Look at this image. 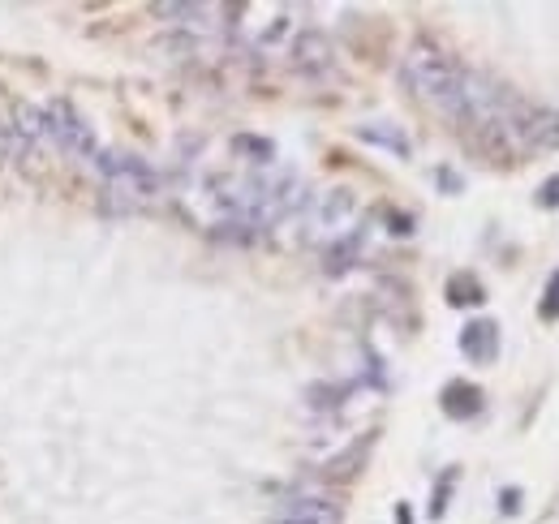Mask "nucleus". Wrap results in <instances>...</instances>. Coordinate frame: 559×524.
<instances>
[{"label":"nucleus","instance_id":"nucleus-7","mask_svg":"<svg viewBox=\"0 0 559 524\" xmlns=\"http://www.w3.org/2000/svg\"><path fill=\"white\" fill-rule=\"evenodd\" d=\"M284 520H301V524H340L344 512L336 499H327V494H297V499L284 503Z\"/></svg>","mask_w":559,"mask_h":524},{"label":"nucleus","instance_id":"nucleus-9","mask_svg":"<svg viewBox=\"0 0 559 524\" xmlns=\"http://www.w3.org/2000/svg\"><path fill=\"white\" fill-rule=\"evenodd\" d=\"M443 413L452 421H469L482 413V391L473 383H448L443 387Z\"/></svg>","mask_w":559,"mask_h":524},{"label":"nucleus","instance_id":"nucleus-13","mask_svg":"<svg viewBox=\"0 0 559 524\" xmlns=\"http://www.w3.org/2000/svg\"><path fill=\"white\" fill-rule=\"evenodd\" d=\"M448 293H452V305H478L482 301V284L473 280V275H456Z\"/></svg>","mask_w":559,"mask_h":524},{"label":"nucleus","instance_id":"nucleus-19","mask_svg":"<svg viewBox=\"0 0 559 524\" xmlns=\"http://www.w3.org/2000/svg\"><path fill=\"white\" fill-rule=\"evenodd\" d=\"M499 512H504V516L521 512V490H504V494H499Z\"/></svg>","mask_w":559,"mask_h":524},{"label":"nucleus","instance_id":"nucleus-10","mask_svg":"<svg viewBox=\"0 0 559 524\" xmlns=\"http://www.w3.org/2000/svg\"><path fill=\"white\" fill-rule=\"evenodd\" d=\"M357 138L362 142H375V147H387L392 155H400V159H409V151H413V142L400 134L396 125H387V121H370V125H357Z\"/></svg>","mask_w":559,"mask_h":524},{"label":"nucleus","instance_id":"nucleus-8","mask_svg":"<svg viewBox=\"0 0 559 524\" xmlns=\"http://www.w3.org/2000/svg\"><path fill=\"white\" fill-rule=\"evenodd\" d=\"M461 353L469 361H478V366H491V361L499 357V323H491V318H478V323H469L461 331Z\"/></svg>","mask_w":559,"mask_h":524},{"label":"nucleus","instance_id":"nucleus-11","mask_svg":"<svg viewBox=\"0 0 559 524\" xmlns=\"http://www.w3.org/2000/svg\"><path fill=\"white\" fill-rule=\"evenodd\" d=\"M357 245H362V232H349L344 241H336L332 250H327V275H344L353 267V258H357Z\"/></svg>","mask_w":559,"mask_h":524},{"label":"nucleus","instance_id":"nucleus-3","mask_svg":"<svg viewBox=\"0 0 559 524\" xmlns=\"http://www.w3.org/2000/svg\"><path fill=\"white\" fill-rule=\"evenodd\" d=\"M43 138L56 142L65 155H78V159H95L99 155L91 125H86L82 116L74 112V104H65V99H52V104L43 108Z\"/></svg>","mask_w":559,"mask_h":524},{"label":"nucleus","instance_id":"nucleus-5","mask_svg":"<svg viewBox=\"0 0 559 524\" xmlns=\"http://www.w3.org/2000/svg\"><path fill=\"white\" fill-rule=\"evenodd\" d=\"M353 215H357V194L349 185H332L323 194H314L310 202V232L314 237H340Z\"/></svg>","mask_w":559,"mask_h":524},{"label":"nucleus","instance_id":"nucleus-2","mask_svg":"<svg viewBox=\"0 0 559 524\" xmlns=\"http://www.w3.org/2000/svg\"><path fill=\"white\" fill-rule=\"evenodd\" d=\"M95 168H99V181H104L108 207L121 211V215L142 211L155 198V189H160V177L151 172L147 159H138L129 151H99Z\"/></svg>","mask_w":559,"mask_h":524},{"label":"nucleus","instance_id":"nucleus-6","mask_svg":"<svg viewBox=\"0 0 559 524\" xmlns=\"http://www.w3.org/2000/svg\"><path fill=\"white\" fill-rule=\"evenodd\" d=\"M289 56H293V69H297V74L323 78L327 69L336 65V43L327 39L323 31H314V26H310V31H301V35L293 39V52H289Z\"/></svg>","mask_w":559,"mask_h":524},{"label":"nucleus","instance_id":"nucleus-4","mask_svg":"<svg viewBox=\"0 0 559 524\" xmlns=\"http://www.w3.org/2000/svg\"><path fill=\"white\" fill-rule=\"evenodd\" d=\"M512 142L521 151H559V112L542 104L516 99L512 112Z\"/></svg>","mask_w":559,"mask_h":524},{"label":"nucleus","instance_id":"nucleus-1","mask_svg":"<svg viewBox=\"0 0 559 524\" xmlns=\"http://www.w3.org/2000/svg\"><path fill=\"white\" fill-rule=\"evenodd\" d=\"M400 82H405L418 99H426V104H435L439 112L452 116L456 104H461L465 65H456L439 43L418 39V43H409L405 61H400Z\"/></svg>","mask_w":559,"mask_h":524},{"label":"nucleus","instance_id":"nucleus-20","mask_svg":"<svg viewBox=\"0 0 559 524\" xmlns=\"http://www.w3.org/2000/svg\"><path fill=\"white\" fill-rule=\"evenodd\" d=\"M396 524H413V512H409V503H396Z\"/></svg>","mask_w":559,"mask_h":524},{"label":"nucleus","instance_id":"nucleus-18","mask_svg":"<svg viewBox=\"0 0 559 524\" xmlns=\"http://www.w3.org/2000/svg\"><path fill=\"white\" fill-rule=\"evenodd\" d=\"M538 207H547V211L559 207V177H547V181H542V189H538Z\"/></svg>","mask_w":559,"mask_h":524},{"label":"nucleus","instance_id":"nucleus-16","mask_svg":"<svg viewBox=\"0 0 559 524\" xmlns=\"http://www.w3.org/2000/svg\"><path fill=\"white\" fill-rule=\"evenodd\" d=\"M456 477H461V473H456V469H448V473H443V482L435 486V503H430V516H443V512H448V499H452V486H456Z\"/></svg>","mask_w":559,"mask_h":524},{"label":"nucleus","instance_id":"nucleus-21","mask_svg":"<svg viewBox=\"0 0 559 524\" xmlns=\"http://www.w3.org/2000/svg\"><path fill=\"white\" fill-rule=\"evenodd\" d=\"M271 524H301V520H284V516H276V520H271Z\"/></svg>","mask_w":559,"mask_h":524},{"label":"nucleus","instance_id":"nucleus-17","mask_svg":"<svg viewBox=\"0 0 559 524\" xmlns=\"http://www.w3.org/2000/svg\"><path fill=\"white\" fill-rule=\"evenodd\" d=\"M542 318H559V271L547 280V297H542Z\"/></svg>","mask_w":559,"mask_h":524},{"label":"nucleus","instance_id":"nucleus-14","mask_svg":"<svg viewBox=\"0 0 559 524\" xmlns=\"http://www.w3.org/2000/svg\"><path fill=\"white\" fill-rule=\"evenodd\" d=\"M237 151H250L254 155V164H271V159H276V147H271L267 138H250V134H241L237 142H233Z\"/></svg>","mask_w":559,"mask_h":524},{"label":"nucleus","instance_id":"nucleus-15","mask_svg":"<svg viewBox=\"0 0 559 524\" xmlns=\"http://www.w3.org/2000/svg\"><path fill=\"white\" fill-rule=\"evenodd\" d=\"M155 18H181V22H194V18H207V5H151Z\"/></svg>","mask_w":559,"mask_h":524},{"label":"nucleus","instance_id":"nucleus-12","mask_svg":"<svg viewBox=\"0 0 559 524\" xmlns=\"http://www.w3.org/2000/svg\"><path fill=\"white\" fill-rule=\"evenodd\" d=\"M35 151V138L22 134L18 125H0V155L5 159H26Z\"/></svg>","mask_w":559,"mask_h":524}]
</instances>
